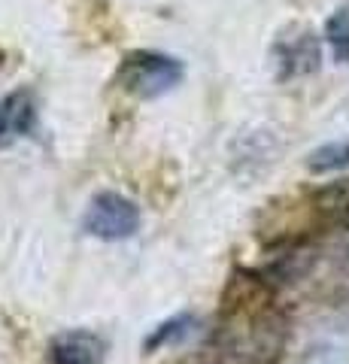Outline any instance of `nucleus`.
<instances>
[{"instance_id": "obj_2", "label": "nucleus", "mask_w": 349, "mask_h": 364, "mask_svg": "<svg viewBox=\"0 0 349 364\" xmlns=\"http://www.w3.org/2000/svg\"><path fill=\"white\" fill-rule=\"evenodd\" d=\"M143 225V213L131 198L119 191H97L82 213V231L95 240L122 243L131 240Z\"/></svg>"}, {"instance_id": "obj_3", "label": "nucleus", "mask_w": 349, "mask_h": 364, "mask_svg": "<svg viewBox=\"0 0 349 364\" xmlns=\"http://www.w3.org/2000/svg\"><path fill=\"white\" fill-rule=\"evenodd\" d=\"M37 95L31 88H16L0 97V149L31 136L37 128Z\"/></svg>"}, {"instance_id": "obj_1", "label": "nucleus", "mask_w": 349, "mask_h": 364, "mask_svg": "<svg viewBox=\"0 0 349 364\" xmlns=\"http://www.w3.org/2000/svg\"><path fill=\"white\" fill-rule=\"evenodd\" d=\"M186 76V67L173 55L155 52V49H137L122 58L116 70V85L125 95L137 100H155L173 91Z\"/></svg>"}, {"instance_id": "obj_7", "label": "nucleus", "mask_w": 349, "mask_h": 364, "mask_svg": "<svg viewBox=\"0 0 349 364\" xmlns=\"http://www.w3.org/2000/svg\"><path fill=\"white\" fill-rule=\"evenodd\" d=\"M307 167L313 173H331V170L349 167V140L328 143V146H322V149H316L307 158Z\"/></svg>"}, {"instance_id": "obj_6", "label": "nucleus", "mask_w": 349, "mask_h": 364, "mask_svg": "<svg viewBox=\"0 0 349 364\" xmlns=\"http://www.w3.org/2000/svg\"><path fill=\"white\" fill-rule=\"evenodd\" d=\"M325 40L331 46L334 61L349 64V6H340L325 21Z\"/></svg>"}, {"instance_id": "obj_5", "label": "nucleus", "mask_w": 349, "mask_h": 364, "mask_svg": "<svg viewBox=\"0 0 349 364\" xmlns=\"http://www.w3.org/2000/svg\"><path fill=\"white\" fill-rule=\"evenodd\" d=\"M195 325H198V318L191 316V313H179V316H171L167 322L161 325H155L149 337H146V343L143 349L146 352H159L164 346H173V343H183V340L195 331Z\"/></svg>"}, {"instance_id": "obj_9", "label": "nucleus", "mask_w": 349, "mask_h": 364, "mask_svg": "<svg viewBox=\"0 0 349 364\" xmlns=\"http://www.w3.org/2000/svg\"><path fill=\"white\" fill-rule=\"evenodd\" d=\"M0 64H4V52H0Z\"/></svg>"}, {"instance_id": "obj_4", "label": "nucleus", "mask_w": 349, "mask_h": 364, "mask_svg": "<svg viewBox=\"0 0 349 364\" xmlns=\"http://www.w3.org/2000/svg\"><path fill=\"white\" fill-rule=\"evenodd\" d=\"M107 340L95 331H64L52 337L49 361L52 364H104L107 361Z\"/></svg>"}, {"instance_id": "obj_8", "label": "nucleus", "mask_w": 349, "mask_h": 364, "mask_svg": "<svg viewBox=\"0 0 349 364\" xmlns=\"http://www.w3.org/2000/svg\"><path fill=\"white\" fill-rule=\"evenodd\" d=\"M346 270H349V249H346Z\"/></svg>"}]
</instances>
